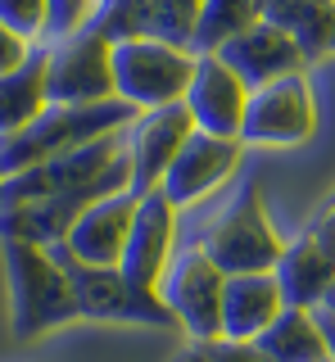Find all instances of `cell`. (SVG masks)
<instances>
[{
    "label": "cell",
    "mask_w": 335,
    "mask_h": 362,
    "mask_svg": "<svg viewBox=\"0 0 335 362\" xmlns=\"http://www.w3.org/2000/svg\"><path fill=\"white\" fill-rule=\"evenodd\" d=\"M141 109H131L127 100H100V105H50L32 127L0 136V173L14 177L28 173V168L46 163L54 154L82 150L91 141H105V136H122L136 122Z\"/></svg>",
    "instance_id": "obj_1"
},
{
    "label": "cell",
    "mask_w": 335,
    "mask_h": 362,
    "mask_svg": "<svg viewBox=\"0 0 335 362\" xmlns=\"http://www.w3.org/2000/svg\"><path fill=\"white\" fill-rule=\"evenodd\" d=\"M5 254V290H9V326L18 339H32L50 326L77 317V299L69 286V272L54 258L50 245L0 240Z\"/></svg>",
    "instance_id": "obj_2"
},
{
    "label": "cell",
    "mask_w": 335,
    "mask_h": 362,
    "mask_svg": "<svg viewBox=\"0 0 335 362\" xmlns=\"http://www.w3.org/2000/svg\"><path fill=\"white\" fill-rule=\"evenodd\" d=\"M191 77H195V50H186V45L159 41V37L114 45V95L141 113L182 105Z\"/></svg>",
    "instance_id": "obj_3"
},
{
    "label": "cell",
    "mask_w": 335,
    "mask_h": 362,
    "mask_svg": "<svg viewBox=\"0 0 335 362\" xmlns=\"http://www.w3.org/2000/svg\"><path fill=\"white\" fill-rule=\"evenodd\" d=\"M213 263L227 272V276H245V272H272L276 258L286 254V240L276 235L272 218L263 209V190L259 181H245L240 195L218 213V222L204 231L199 240Z\"/></svg>",
    "instance_id": "obj_4"
},
{
    "label": "cell",
    "mask_w": 335,
    "mask_h": 362,
    "mask_svg": "<svg viewBox=\"0 0 335 362\" xmlns=\"http://www.w3.org/2000/svg\"><path fill=\"white\" fill-rule=\"evenodd\" d=\"M54 258L69 272V286L77 299V317H100V322H145V326H168L177 331L172 313L163 308L159 290H136L122 267H100V263H82L69 245H50Z\"/></svg>",
    "instance_id": "obj_5"
},
{
    "label": "cell",
    "mask_w": 335,
    "mask_h": 362,
    "mask_svg": "<svg viewBox=\"0 0 335 362\" xmlns=\"http://www.w3.org/2000/svg\"><path fill=\"white\" fill-rule=\"evenodd\" d=\"M222 290H227V272L199 245L182 249L159 281L163 308L172 313L177 331L191 335V344H204V339L222 335Z\"/></svg>",
    "instance_id": "obj_6"
},
{
    "label": "cell",
    "mask_w": 335,
    "mask_h": 362,
    "mask_svg": "<svg viewBox=\"0 0 335 362\" xmlns=\"http://www.w3.org/2000/svg\"><path fill=\"white\" fill-rule=\"evenodd\" d=\"M317 136V100L304 73L276 77L259 90H249V109H245L240 141L254 150H286V145H304Z\"/></svg>",
    "instance_id": "obj_7"
},
{
    "label": "cell",
    "mask_w": 335,
    "mask_h": 362,
    "mask_svg": "<svg viewBox=\"0 0 335 362\" xmlns=\"http://www.w3.org/2000/svg\"><path fill=\"white\" fill-rule=\"evenodd\" d=\"M46 90L50 105H100L114 100V41L82 28L69 41L46 45Z\"/></svg>",
    "instance_id": "obj_8"
},
{
    "label": "cell",
    "mask_w": 335,
    "mask_h": 362,
    "mask_svg": "<svg viewBox=\"0 0 335 362\" xmlns=\"http://www.w3.org/2000/svg\"><path fill=\"white\" fill-rule=\"evenodd\" d=\"M195 118L186 105H163V109H145L136 113L122 141H127V163H131V190L136 195H150L159 190L163 173L172 168V158L182 154V145L191 141Z\"/></svg>",
    "instance_id": "obj_9"
},
{
    "label": "cell",
    "mask_w": 335,
    "mask_h": 362,
    "mask_svg": "<svg viewBox=\"0 0 335 362\" xmlns=\"http://www.w3.org/2000/svg\"><path fill=\"white\" fill-rule=\"evenodd\" d=\"M172 258H177V204L163 190H150L136 204V218H131L127 249H122L118 267L136 290H159Z\"/></svg>",
    "instance_id": "obj_10"
},
{
    "label": "cell",
    "mask_w": 335,
    "mask_h": 362,
    "mask_svg": "<svg viewBox=\"0 0 335 362\" xmlns=\"http://www.w3.org/2000/svg\"><path fill=\"white\" fill-rule=\"evenodd\" d=\"M182 105L191 109L195 132L240 141L245 109H249V86H245L218 54H195V77H191V86H186Z\"/></svg>",
    "instance_id": "obj_11"
},
{
    "label": "cell",
    "mask_w": 335,
    "mask_h": 362,
    "mask_svg": "<svg viewBox=\"0 0 335 362\" xmlns=\"http://www.w3.org/2000/svg\"><path fill=\"white\" fill-rule=\"evenodd\" d=\"M245 141H227V136H208V132H191V141L182 145V154L172 158V168L163 173L159 190L177 209L204 199L208 190H218L222 181L240 168Z\"/></svg>",
    "instance_id": "obj_12"
},
{
    "label": "cell",
    "mask_w": 335,
    "mask_h": 362,
    "mask_svg": "<svg viewBox=\"0 0 335 362\" xmlns=\"http://www.w3.org/2000/svg\"><path fill=\"white\" fill-rule=\"evenodd\" d=\"M218 59L231 68V73L240 77L249 90H259L267 82H276V77H290V73H304V50H299V41L290 37L286 28H276V23H254L249 32H240L236 41H227L218 50Z\"/></svg>",
    "instance_id": "obj_13"
},
{
    "label": "cell",
    "mask_w": 335,
    "mask_h": 362,
    "mask_svg": "<svg viewBox=\"0 0 335 362\" xmlns=\"http://www.w3.org/2000/svg\"><path fill=\"white\" fill-rule=\"evenodd\" d=\"M136 204H141L136 190H114V195L95 199L91 209L73 222V231H69V240H64V245H69L82 263L118 267L122 263V249H127L131 218H136Z\"/></svg>",
    "instance_id": "obj_14"
},
{
    "label": "cell",
    "mask_w": 335,
    "mask_h": 362,
    "mask_svg": "<svg viewBox=\"0 0 335 362\" xmlns=\"http://www.w3.org/2000/svg\"><path fill=\"white\" fill-rule=\"evenodd\" d=\"M286 313V294L272 272L227 276L222 290V339H259Z\"/></svg>",
    "instance_id": "obj_15"
},
{
    "label": "cell",
    "mask_w": 335,
    "mask_h": 362,
    "mask_svg": "<svg viewBox=\"0 0 335 362\" xmlns=\"http://www.w3.org/2000/svg\"><path fill=\"white\" fill-rule=\"evenodd\" d=\"M272 276L286 294V308H317L335 286V258L304 231L299 240H286V254L276 258Z\"/></svg>",
    "instance_id": "obj_16"
},
{
    "label": "cell",
    "mask_w": 335,
    "mask_h": 362,
    "mask_svg": "<svg viewBox=\"0 0 335 362\" xmlns=\"http://www.w3.org/2000/svg\"><path fill=\"white\" fill-rule=\"evenodd\" d=\"M46 59H50L46 45H32V54L14 73H0V136H14V132L32 127L50 109Z\"/></svg>",
    "instance_id": "obj_17"
},
{
    "label": "cell",
    "mask_w": 335,
    "mask_h": 362,
    "mask_svg": "<svg viewBox=\"0 0 335 362\" xmlns=\"http://www.w3.org/2000/svg\"><path fill=\"white\" fill-rule=\"evenodd\" d=\"M259 344L272 354L276 362H327V335L317 326V313L312 308H286L272 326L259 335Z\"/></svg>",
    "instance_id": "obj_18"
},
{
    "label": "cell",
    "mask_w": 335,
    "mask_h": 362,
    "mask_svg": "<svg viewBox=\"0 0 335 362\" xmlns=\"http://www.w3.org/2000/svg\"><path fill=\"white\" fill-rule=\"evenodd\" d=\"M254 23H263V0H204L195 28V54H218Z\"/></svg>",
    "instance_id": "obj_19"
},
{
    "label": "cell",
    "mask_w": 335,
    "mask_h": 362,
    "mask_svg": "<svg viewBox=\"0 0 335 362\" xmlns=\"http://www.w3.org/2000/svg\"><path fill=\"white\" fill-rule=\"evenodd\" d=\"M86 28L114 45L154 37V0H95V14Z\"/></svg>",
    "instance_id": "obj_20"
},
{
    "label": "cell",
    "mask_w": 335,
    "mask_h": 362,
    "mask_svg": "<svg viewBox=\"0 0 335 362\" xmlns=\"http://www.w3.org/2000/svg\"><path fill=\"white\" fill-rule=\"evenodd\" d=\"M204 0H154V37L195 50V28Z\"/></svg>",
    "instance_id": "obj_21"
},
{
    "label": "cell",
    "mask_w": 335,
    "mask_h": 362,
    "mask_svg": "<svg viewBox=\"0 0 335 362\" xmlns=\"http://www.w3.org/2000/svg\"><path fill=\"white\" fill-rule=\"evenodd\" d=\"M290 37L299 41V50H304V59H322V54H331L335 50V9H331V0H317V5L304 14V23H299Z\"/></svg>",
    "instance_id": "obj_22"
},
{
    "label": "cell",
    "mask_w": 335,
    "mask_h": 362,
    "mask_svg": "<svg viewBox=\"0 0 335 362\" xmlns=\"http://www.w3.org/2000/svg\"><path fill=\"white\" fill-rule=\"evenodd\" d=\"M95 14V0H46V37L41 45L69 41L73 32H82Z\"/></svg>",
    "instance_id": "obj_23"
},
{
    "label": "cell",
    "mask_w": 335,
    "mask_h": 362,
    "mask_svg": "<svg viewBox=\"0 0 335 362\" xmlns=\"http://www.w3.org/2000/svg\"><path fill=\"white\" fill-rule=\"evenodd\" d=\"M0 23H9L23 41L41 45V37H46V0H0Z\"/></svg>",
    "instance_id": "obj_24"
},
{
    "label": "cell",
    "mask_w": 335,
    "mask_h": 362,
    "mask_svg": "<svg viewBox=\"0 0 335 362\" xmlns=\"http://www.w3.org/2000/svg\"><path fill=\"white\" fill-rule=\"evenodd\" d=\"M199 354H204L208 362H276L259 339H222V335L218 339H204Z\"/></svg>",
    "instance_id": "obj_25"
},
{
    "label": "cell",
    "mask_w": 335,
    "mask_h": 362,
    "mask_svg": "<svg viewBox=\"0 0 335 362\" xmlns=\"http://www.w3.org/2000/svg\"><path fill=\"white\" fill-rule=\"evenodd\" d=\"M312 5H317V0H263V18L276 23V28H286V32H295Z\"/></svg>",
    "instance_id": "obj_26"
},
{
    "label": "cell",
    "mask_w": 335,
    "mask_h": 362,
    "mask_svg": "<svg viewBox=\"0 0 335 362\" xmlns=\"http://www.w3.org/2000/svg\"><path fill=\"white\" fill-rule=\"evenodd\" d=\"M28 54H32V41H23L9 23H0V73H14Z\"/></svg>",
    "instance_id": "obj_27"
},
{
    "label": "cell",
    "mask_w": 335,
    "mask_h": 362,
    "mask_svg": "<svg viewBox=\"0 0 335 362\" xmlns=\"http://www.w3.org/2000/svg\"><path fill=\"white\" fill-rule=\"evenodd\" d=\"M308 235H312V240H317V245H322V249H327V254L335 258V204H331V209H327L317 222L308 226Z\"/></svg>",
    "instance_id": "obj_28"
},
{
    "label": "cell",
    "mask_w": 335,
    "mask_h": 362,
    "mask_svg": "<svg viewBox=\"0 0 335 362\" xmlns=\"http://www.w3.org/2000/svg\"><path fill=\"white\" fill-rule=\"evenodd\" d=\"M312 313H317V326H322V335H327V349H331V358H335V317L322 313V308H312Z\"/></svg>",
    "instance_id": "obj_29"
},
{
    "label": "cell",
    "mask_w": 335,
    "mask_h": 362,
    "mask_svg": "<svg viewBox=\"0 0 335 362\" xmlns=\"http://www.w3.org/2000/svg\"><path fill=\"white\" fill-rule=\"evenodd\" d=\"M172 362H208V358L199 354V344H186V349H182V354H177Z\"/></svg>",
    "instance_id": "obj_30"
},
{
    "label": "cell",
    "mask_w": 335,
    "mask_h": 362,
    "mask_svg": "<svg viewBox=\"0 0 335 362\" xmlns=\"http://www.w3.org/2000/svg\"><path fill=\"white\" fill-rule=\"evenodd\" d=\"M317 308H322V313H331V317H335V286L327 290V299H322V303H317Z\"/></svg>",
    "instance_id": "obj_31"
},
{
    "label": "cell",
    "mask_w": 335,
    "mask_h": 362,
    "mask_svg": "<svg viewBox=\"0 0 335 362\" xmlns=\"http://www.w3.org/2000/svg\"><path fill=\"white\" fill-rule=\"evenodd\" d=\"M0 204H5V173H0Z\"/></svg>",
    "instance_id": "obj_32"
},
{
    "label": "cell",
    "mask_w": 335,
    "mask_h": 362,
    "mask_svg": "<svg viewBox=\"0 0 335 362\" xmlns=\"http://www.w3.org/2000/svg\"><path fill=\"white\" fill-rule=\"evenodd\" d=\"M331 9H335V0H331Z\"/></svg>",
    "instance_id": "obj_33"
},
{
    "label": "cell",
    "mask_w": 335,
    "mask_h": 362,
    "mask_svg": "<svg viewBox=\"0 0 335 362\" xmlns=\"http://www.w3.org/2000/svg\"><path fill=\"white\" fill-rule=\"evenodd\" d=\"M327 362H335V358H327Z\"/></svg>",
    "instance_id": "obj_34"
}]
</instances>
